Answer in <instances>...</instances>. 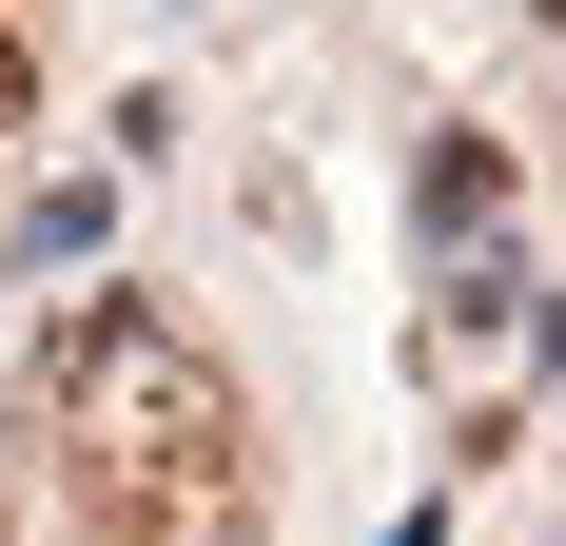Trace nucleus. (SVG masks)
Instances as JSON below:
<instances>
[{
	"instance_id": "f03ea898",
	"label": "nucleus",
	"mask_w": 566,
	"mask_h": 546,
	"mask_svg": "<svg viewBox=\"0 0 566 546\" xmlns=\"http://www.w3.org/2000/svg\"><path fill=\"white\" fill-rule=\"evenodd\" d=\"M489 216H509V157L450 137V157H430V234H489Z\"/></svg>"
},
{
	"instance_id": "7ed1b4c3",
	"label": "nucleus",
	"mask_w": 566,
	"mask_h": 546,
	"mask_svg": "<svg viewBox=\"0 0 566 546\" xmlns=\"http://www.w3.org/2000/svg\"><path fill=\"white\" fill-rule=\"evenodd\" d=\"M20 117H40V59H20V40H0V137H20Z\"/></svg>"
},
{
	"instance_id": "f257e3e1",
	"label": "nucleus",
	"mask_w": 566,
	"mask_h": 546,
	"mask_svg": "<svg viewBox=\"0 0 566 546\" xmlns=\"http://www.w3.org/2000/svg\"><path fill=\"white\" fill-rule=\"evenodd\" d=\"M20 489L78 507L98 546H234V390L157 313H78L20 430Z\"/></svg>"
}]
</instances>
